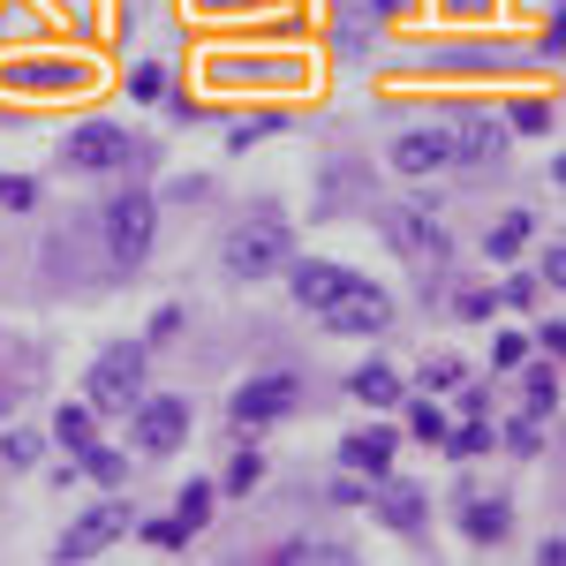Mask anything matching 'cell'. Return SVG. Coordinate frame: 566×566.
Segmentation results:
<instances>
[{
	"label": "cell",
	"mask_w": 566,
	"mask_h": 566,
	"mask_svg": "<svg viewBox=\"0 0 566 566\" xmlns=\"http://www.w3.org/2000/svg\"><path fill=\"white\" fill-rule=\"evenodd\" d=\"M227 264H234L242 280L280 272V264H287V227H280V219H250V227H234V234H227Z\"/></svg>",
	"instance_id": "6da1fadb"
},
{
	"label": "cell",
	"mask_w": 566,
	"mask_h": 566,
	"mask_svg": "<svg viewBox=\"0 0 566 566\" xmlns=\"http://www.w3.org/2000/svg\"><path fill=\"white\" fill-rule=\"evenodd\" d=\"M106 250H114V264H136L151 250V197L122 189V197L106 205Z\"/></svg>",
	"instance_id": "7a4b0ae2"
},
{
	"label": "cell",
	"mask_w": 566,
	"mask_h": 566,
	"mask_svg": "<svg viewBox=\"0 0 566 566\" xmlns=\"http://www.w3.org/2000/svg\"><path fill=\"white\" fill-rule=\"evenodd\" d=\"M136 386H144V340L98 355V370H91V400L98 408H136Z\"/></svg>",
	"instance_id": "3957f363"
},
{
	"label": "cell",
	"mask_w": 566,
	"mask_h": 566,
	"mask_svg": "<svg viewBox=\"0 0 566 566\" xmlns=\"http://www.w3.org/2000/svg\"><path fill=\"white\" fill-rule=\"evenodd\" d=\"M61 159L84 167V175H114V167L129 159V136L114 129V122H91V129H76L69 144H61Z\"/></svg>",
	"instance_id": "277c9868"
},
{
	"label": "cell",
	"mask_w": 566,
	"mask_h": 566,
	"mask_svg": "<svg viewBox=\"0 0 566 566\" xmlns=\"http://www.w3.org/2000/svg\"><path fill=\"white\" fill-rule=\"evenodd\" d=\"M295 400H303V386H295V378H258V386H242L234 400H227V416L250 431V423H272V416H287Z\"/></svg>",
	"instance_id": "5b68a950"
},
{
	"label": "cell",
	"mask_w": 566,
	"mask_h": 566,
	"mask_svg": "<svg viewBox=\"0 0 566 566\" xmlns=\"http://www.w3.org/2000/svg\"><path fill=\"white\" fill-rule=\"evenodd\" d=\"M317 317H325V333H386V295H378V287H363V280H355L348 295H340V303L333 310H317Z\"/></svg>",
	"instance_id": "8992f818"
},
{
	"label": "cell",
	"mask_w": 566,
	"mask_h": 566,
	"mask_svg": "<svg viewBox=\"0 0 566 566\" xmlns=\"http://www.w3.org/2000/svg\"><path fill=\"white\" fill-rule=\"evenodd\" d=\"M446 159H461V167L499 159V122H491V114H453V122H446Z\"/></svg>",
	"instance_id": "52a82bcc"
},
{
	"label": "cell",
	"mask_w": 566,
	"mask_h": 566,
	"mask_svg": "<svg viewBox=\"0 0 566 566\" xmlns=\"http://www.w3.org/2000/svg\"><path fill=\"white\" fill-rule=\"evenodd\" d=\"M84 61H8L0 69V84H15V91H84Z\"/></svg>",
	"instance_id": "ba28073f"
},
{
	"label": "cell",
	"mask_w": 566,
	"mask_h": 566,
	"mask_svg": "<svg viewBox=\"0 0 566 566\" xmlns=\"http://www.w3.org/2000/svg\"><path fill=\"white\" fill-rule=\"evenodd\" d=\"M122 528H136V514H129V506H98L91 522H76L69 536H61V544H53V559H91V552H98L106 536H122Z\"/></svg>",
	"instance_id": "9c48e42d"
},
{
	"label": "cell",
	"mask_w": 566,
	"mask_h": 566,
	"mask_svg": "<svg viewBox=\"0 0 566 566\" xmlns=\"http://www.w3.org/2000/svg\"><path fill=\"white\" fill-rule=\"evenodd\" d=\"M136 438H144L151 453L181 446V438H189V400H144V408H136Z\"/></svg>",
	"instance_id": "30bf717a"
},
{
	"label": "cell",
	"mask_w": 566,
	"mask_h": 566,
	"mask_svg": "<svg viewBox=\"0 0 566 566\" xmlns=\"http://www.w3.org/2000/svg\"><path fill=\"white\" fill-rule=\"evenodd\" d=\"M386 234H392V250H408V258H423V264L446 258V234H438V219H423V212H386Z\"/></svg>",
	"instance_id": "8fae6325"
},
{
	"label": "cell",
	"mask_w": 566,
	"mask_h": 566,
	"mask_svg": "<svg viewBox=\"0 0 566 566\" xmlns=\"http://www.w3.org/2000/svg\"><path fill=\"white\" fill-rule=\"evenodd\" d=\"M392 167H400L408 181L438 175V167H446V129H408L400 144H392Z\"/></svg>",
	"instance_id": "7c38bea8"
},
{
	"label": "cell",
	"mask_w": 566,
	"mask_h": 566,
	"mask_svg": "<svg viewBox=\"0 0 566 566\" xmlns=\"http://www.w3.org/2000/svg\"><path fill=\"white\" fill-rule=\"evenodd\" d=\"M348 287H355V272H340V264H295V303L310 310H333Z\"/></svg>",
	"instance_id": "4fadbf2b"
},
{
	"label": "cell",
	"mask_w": 566,
	"mask_h": 566,
	"mask_svg": "<svg viewBox=\"0 0 566 566\" xmlns=\"http://www.w3.org/2000/svg\"><path fill=\"white\" fill-rule=\"evenodd\" d=\"M370 499H378V514H386L400 536H416V528H423V514H431L416 483H392V476H378V491H370Z\"/></svg>",
	"instance_id": "5bb4252c"
},
{
	"label": "cell",
	"mask_w": 566,
	"mask_h": 566,
	"mask_svg": "<svg viewBox=\"0 0 566 566\" xmlns=\"http://www.w3.org/2000/svg\"><path fill=\"white\" fill-rule=\"evenodd\" d=\"M506 522H514V514H506L499 499H469V506H461V528H469V544H499V536H506Z\"/></svg>",
	"instance_id": "9a60e30c"
},
{
	"label": "cell",
	"mask_w": 566,
	"mask_h": 566,
	"mask_svg": "<svg viewBox=\"0 0 566 566\" xmlns=\"http://www.w3.org/2000/svg\"><path fill=\"white\" fill-rule=\"evenodd\" d=\"M340 461H348V469H370V476H386V461H392V438H386V431H355L348 446H340Z\"/></svg>",
	"instance_id": "2e32d148"
},
{
	"label": "cell",
	"mask_w": 566,
	"mask_h": 566,
	"mask_svg": "<svg viewBox=\"0 0 566 566\" xmlns=\"http://www.w3.org/2000/svg\"><path fill=\"white\" fill-rule=\"evenodd\" d=\"M355 400H370V408H386V400H400V386H392V370H355L348 378Z\"/></svg>",
	"instance_id": "e0dca14e"
},
{
	"label": "cell",
	"mask_w": 566,
	"mask_h": 566,
	"mask_svg": "<svg viewBox=\"0 0 566 566\" xmlns=\"http://www.w3.org/2000/svg\"><path fill=\"white\" fill-rule=\"evenodd\" d=\"M522 242H528V219L514 212V219H499V227H491V242H483V250H491V258H514Z\"/></svg>",
	"instance_id": "ac0fdd59"
},
{
	"label": "cell",
	"mask_w": 566,
	"mask_h": 566,
	"mask_svg": "<svg viewBox=\"0 0 566 566\" xmlns=\"http://www.w3.org/2000/svg\"><path fill=\"white\" fill-rule=\"evenodd\" d=\"M61 446H76V453H91V408H61Z\"/></svg>",
	"instance_id": "d6986e66"
},
{
	"label": "cell",
	"mask_w": 566,
	"mask_h": 566,
	"mask_svg": "<svg viewBox=\"0 0 566 566\" xmlns=\"http://www.w3.org/2000/svg\"><path fill=\"white\" fill-rule=\"evenodd\" d=\"M84 469H91L98 483H129V461H122V453H106V446H91V453H84Z\"/></svg>",
	"instance_id": "ffe728a7"
},
{
	"label": "cell",
	"mask_w": 566,
	"mask_h": 566,
	"mask_svg": "<svg viewBox=\"0 0 566 566\" xmlns=\"http://www.w3.org/2000/svg\"><path fill=\"white\" fill-rule=\"evenodd\" d=\"M258 476H264V461L250 453V446H242V453H234V469H227V491H250Z\"/></svg>",
	"instance_id": "44dd1931"
},
{
	"label": "cell",
	"mask_w": 566,
	"mask_h": 566,
	"mask_svg": "<svg viewBox=\"0 0 566 566\" xmlns=\"http://www.w3.org/2000/svg\"><path fill=\"white\" fill-rule=\"evenodd\" d=\"M408 431L416 438H446V416H438L431 400H416V408H408Z\"/></svg>",
	"instance_id": "7402d4cb"
},
{
	"label": "cell",
	"mask_w": 566,
	"mask_h": 566,
	"mask_svg": "<svg viewBox=\"0 0 566 566\" xmlns=\"http://www.w3.org/2000/svg\"><path fill=\"white\" fill-rule=\"evenodd\" d=\"M144 544H159V552H181V544H189V528H181V522H144Z\"/></svg>",
	"instance_id": "603a6c76"
},
{
	"label": "cell",
	"mask_w": 566,
	"mask_h": 566,
	"mask_svg": "<svg viewBox=\"0 0 566 566\" xmlns=\"http://www.w3.org/2000/svg\"><path fill=\"white\" fill-rule=\"evenodd\" d=\"M552 400H559L552 370H536V378H528V416H552Z\"/></svg>",
	"instance_id": "cb8c5ba5"
},
{
	"label": "cell",
	"mask_w": 566,
	"mask_h": 566,
	"mask_svg": "<svg viewBox=\"0 0 566 566\" xmlns=\"http://www.w3.org/2000/svg\"><path fill=\"white\" fill-rule=\"evenodd\" d=\"M514 129H522V136H544V129H552V106H544V98H528L522 114H514Z\"/></svg>",
	"instance_id": "d4e9b609"
},
{
	"label": "cell",
	"mask_w": 566,
	"mask_h": 566,
	"mask_svg": "<svg viewBox=\"0 0 566 566\" xmlns=\"http://www.w3.org/2000/svg\"><path fill=\"white\" fill-rule=\"evenodd\" d=\"M31 197H39V189H31L23 175H8V181H0V205H8V212H31Z\"/></svg>",
	"instance_id": "484cf974"
},
{
	"label": "cell",
	"mask_w": 566,
	"mask_h": 566,
	"mask_svg": "<svg viewBox=\"0 0 566 566\" xmlns=\"http://www.w3.org/2000/svg\"><path fill=\"white\" fill-rule=\"evenodd\" d=\"M483 310H491V295H483V287H461V295H453V317H469V325H476Z\"/></svg>",
	"instance_id": "4316f807"
},
{
	"label": "cell",
	"mask_w": 566,
	"mask_h": 566,
	"mask_svg": "<svg viewBox=\"0 0 566 566\" xmlns=\"http://www.w3.org/2000/svg\"><path fill=\"white\" fill-rule=\"evenodd\" d=\"M205 506H212V491H205V483H197V491H181V528L205 522Z\"/></svg>",
	"instance_id": "83f0119b"
},
{
	"label": "cell",
	"mask_w": 566,
	"mask_h": 566,
	"mask_svg": "<svg viewBox=\"0 0 566 566\" xmlns=\"http://www.w3.org/2000/svg\"><path fill=\"white\" fill-rule=\"evenodd\" d=\"M423 378H431V386H461V363H453V355H438V363H423Z\"/></svg>",
	"instance_id": "f1b7e54d"
},
{
	"label": "cell",
	"mask_w": 566,
	"mask_h": 566,
	"mask_svg": "<svg viewBox=\"0 0 566 566\" xmlns=\"http://www.w3.org/2000/svg\"><path fill=\"white\" fill-rule=\"evenodd\" d=\"M446 446H453V453H483V446H491V431H483V423H476V431H453V438H446Z\"/></svg>",
	"instance_id": "f546056e"
},
{
	"label": "cell",
	"mask_w": 566,
	"mask_h": 566,
	"mask_svg": "<svg viewBox=\"0 0 566 566\" xmlns=\"http://www.w3.org/2000/svg\"><path fill=\"white\" fill-rule=\"evenodd\" d=\"M514 446H522V453H536V446H544V423H536V416H528V423H514Z\"/></svg>",
	"instance_id": "4dcf8cb0"
},
{
	"label": "cell",
	"mask_w": 566,
	"mask_h": 566,
	"mask_svg": "<svg viewBox=\"0 0 566 566\" xmlns=\"http://www.w3.org/2000/svg\"><path fill=\"white\" fill-rule=\"evenodd\" d=\"M446 8H453V15H476V8H483V0H446Z\"/></svg>",
	"instance_id": "1f68e13d"
},
{
	"label": "cell",
	"mask_w": 566,
	"mask_h": 566,
	"mask_svg": "<svg viewBox=\"0 0 566 566\" xmlns=\"http://www.w3.org/2000/svg\"><path fill=\"white\" fill-rule=\"evenodd\" d=\"M378 8H386V15H400V8H408V0H378Z\"/></svg>",
	"instance_id": "d6a6232c"
}]
</instances>
